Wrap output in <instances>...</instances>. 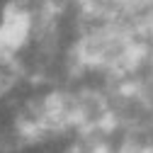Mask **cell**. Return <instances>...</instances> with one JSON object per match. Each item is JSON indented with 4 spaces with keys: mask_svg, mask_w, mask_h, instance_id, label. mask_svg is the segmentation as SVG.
Returning <instances> with one entry per match:
<instances>
[{
    "mask_svg": "<svg viewBox=\"0 0 153 153\" xmlns=\"http://www.w3.org/2000/svg\"><path fill=\"white\" fill-rule=\"evenodd\" d=\"M122 85H126V97H131L134 102H139L141 107H146V114L139 107L129 105L126 100H124V105L131 107L134 112L143 114V119L153 124V53L148 56V59H143L141 63H136L126 73V78H124Z\"/></svg>",
    "mask_w": 153,
    "mask_h": 153,
    "instance_id": "obj_1",
    "label": "cell"
}]
</instances>
